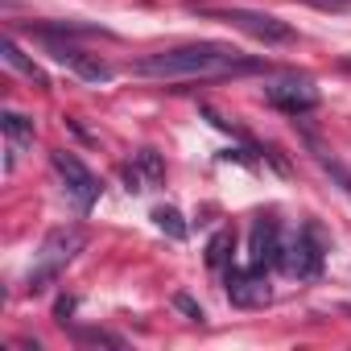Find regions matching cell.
I'll use <instances>...</instances> for the list:
<instances>
[{"label":"cell","instance_id":"1","mask_svg":"<svg viewBox=\"0 0 351 351\" xmlns=\"http://www.w3.org/2000/svg\"><path fill=\"white\" fill-rule=\"evenodd\" d=\"M256 71H265L261 58H248L223 42H191V46L157 50L132 62V75L141 79H232V75H256Z\"/></svg>","mask_w":351,"mask_h":351},{"label":"cell","instance_id":"2","mask_svg":"<svg viewBox=\"0 0 351 351\" xmlns=\"http://www.w3.org/2000/svg\"><path fill=\"white\" fill-rule=\"evenodd\" d=\"M83 244H87L83 228H54V232L42 240L38 256H34V269H29V289H34V293L50 289V285L66 273V265L83 252Z\"/></svg>","mask_w":351,"mask_h":351},{"label":"cell","instance_id":"3","mask_svg":"<svg viewBox=\"0 0 351 351\" xmlns=\"http://www.w3.org/2000/svg\"><path fill=\"white\" fill-rule=\"evenodd\" d=\"M207 17H219V21H228L232 29H244V34H252L256 42H265V46H289L298 34L281 21V17H273V13H256V9H203Z\"/></svg>","mask_w":351,"mask_h":351},{"label":"cell","instance_id":"4","mask_svg":"<svg viewBox=\"0 0 351 351\" xmlns=\"http://www.w3.org/2000/svg\"><path fill=\"white\" fill-rule=\"evenodd\" d=\"M50 161H54V169H58V178H62V191L71 195V203L79 207V211H91L95 203H99V191H104V182L95 178V173L75 157V153H66V149H54L50 153Z\"/></svg>","mask_w":351,"mask_h":351},{"label":"cell","instance_id":"5","mask_svg":"<svg viewBox=\"0 0 351 351\" xmlns=\"http://www.w3.org/2000/svg\"><path fill=\"white\" fill-rule=\"evenodd\" d=\"M322 236H318V223H302V232L293 236V244L285 248L281 265L285 273H293L298 281H318L322 277Z\"/></svg>","mask_w":351,"mask_h":351},{"label":"cell","instance_id":"6","mask_svg":"<svg viewBox=\"0 0 351 351\" xmlns=\"http://www.w3.org/2000/svg\"><path fill=\"white\" fill-rule=\"evenodd\" d=\"M281 256H285V244H281L277 219H269V215L252 219V232H248V269L269 273L273 265H281Z\"/></svg>","mask_w":351,"mask_h":351},{"label":"cell","instance_id":"7","mask_svg":"<svg viewBox=\"0 0 351 351\" xmlns=\"http://www.w3.org/2000/svg\"><path fill=\"white\" fill-rule=\"evenodd\" d=\"M265 99L273 108H281L285 116H306L318 108V87L310 79H277L265 87Z\"/></svg>","mask_w":351,"mask_h":351},{"label":"cell","instance_id":"8","mask_svg":"<svg viewBox=\"0 0 351 351\" xmlns=\"http://www.w3.org/2000/svg\"><path fill=\"white\" fill-rule=\"evenodd\" d=\"M223 281H228V298H232V306L256 310V306H265V302H269L265 273H256V269H228V273H223Z\"/></svg>","mask_w":351,"mask_h":351},{"label":"cell","instance_id":"9","mask_svg":"<svg viewBox=\"0 0 351 351\" xmlns=\"http://www.w3.org/2000/svg\"><path fill=\"white\" fill-rule=\"evenodd\" d=\"M42 38H50V54H54L62 66H71L79 79H87V83H108V79H112V66H108V62H99V58H91V54L66 46V42H58L54 34H42Z\"/></svg>","mask_w":351,"mask_h":351},{"label":"cell","instance_id":"10","mask_svg":"<svg viewBox=\"0 0 351 351\" xmlns=\"http://www.w3.org/2000/svg\"><path fill=\"white\" fill-rule=\"evenodd\" d=\"M0 128H5V136H9V169H13L17 149L34 145V120L21 116V112H5V116H0Z\"/></svg>","mask_w":351,"mask_h":351},{"label":"cell","instance_id":"11","mask_svg":"<svg viewBox=\"0 0 351 351\" xmlns=\"http://www.w3.org/2000/svg\"><path fill=\"white\" fill-rule=\"evenodd\" d=\"M5 62H9L13 71H21V75H29V79H34L38 87H50V79L42 75V66H38V62H29V58L21 54V46L13 42V38H5Z\"/></svg>","mask_w":351,"mask_h":351},{"label":"cell","instance_id":"12","mask_svg":"<svg viewBox=\"0 0 351 351\" xmlns=\"http://www.w3.org/2000/svg\"><path fill=\"white\" fill-rule=\"evenodd\" d=\"M153 223H157L169 240H186V223H182V215L173 211V207H157V211H153Z\"/></svg>","mask_w":351,"mask_h":351},{"label":"cell","instance_id":"13","mask_svg":"<svg viewBox=\"0 0 351 351\" xmlns=\"http://www.w3.org/2000/svg\"><path fill=\"white\" fill-rule=\"evenodd\" d=\"M232 244H236L232 232H215V240L207 244V265H211V269H223L228 256H232Z\"/></svg>","mask_w":351,"mask_h":351},{"label":"cell","instance_id":"14","mask_svg":"<svg viewBox=\"0 0 351 351\" xmlns=\"http://www.w3.org/2000/svg\"><path fill=\"white\" fill-rule=\"evenodd\" d=\"M71 335H75V343H91V347H124V339L112 335V330H87V326H75Z\"/></svg>","mask_w":351,"mask_h":351},{"label":"cell","instance_id":"15","mask_svg":"<svg viewBox=\"0 0 351 351\" xmlns=\"http://www.w3.org/2000/svg\"><path fill=\"white\" fill-rule=\"evenodd\" d=\"M136 169L145 173L149 182H161V178H165V165H161L157 149H141V153H136Z\"/></svg>","mask_w":351,"mask_h":351},{"label":"cell","instance_id":"16","mask_svg":"<svg viewBox=\"0 0 351 351\" xmlns=\"http://www.w3.org/2000/svg\"><path fill=\"white\" fill-rule=\"evenodd\" d=\"M314 157L322 161V169H326V173H335V182H339V186H343V191L351 195V173H347V169H343V165H339V161H335V157H330L326 149H318V145H314Z\"/></svg>","mask_w":351,"mask_h":351},{"label":"cell","instance_id":"17","mask_svg":"<svg viewBox=\"0 0 351 351\" xmlns=\"http://www.w3.org/2000/svg\"><path fill=\"white\" fill-rule=\"evenodd\" d=\"M173 306H178L182 314H191L195 322H203V318H207V314H203V306H199V302H195L191 293H173Z\"/></svg>","mask_w":351,"mask_h":351},{"label":"cell","instance_id":"18","mask_svg":"<svg viewBox=\"0 0 351 351\" xmlns=\"http://www.w3.org/2000/svg\"><path fill=\"white\" fill-rule=\"evenodd\" d=\"M306 5L326 9V13H347V9H351V0H306Z\"/></svg>","mask_w":351,"mask_h":351},{"label":"cell","instance_id":"19","mask_svg":"<svg viewBox=\"0 0 351 351\" xmlns=\"http://www.w3.org/2000/svg\"><path fill=\"white\" fill-rule=\"evenodd\" d=\"M71 310H75V302H71V298H62V302L54 306V314H58V322H66V314H71Z\"/></svg>","mask_w":351,"mask_h":351}]
</instances>
